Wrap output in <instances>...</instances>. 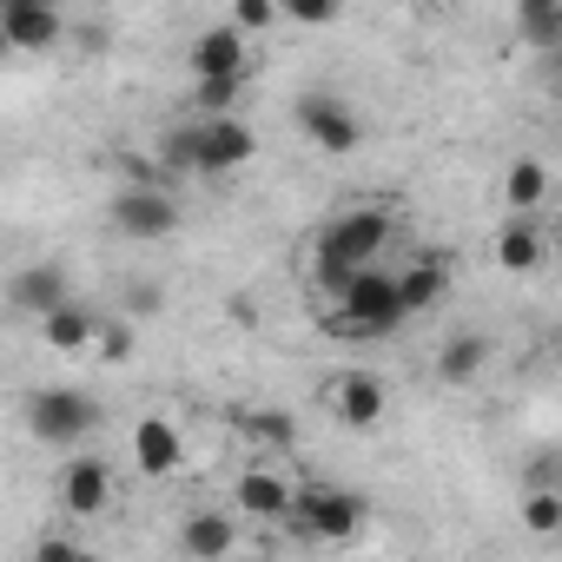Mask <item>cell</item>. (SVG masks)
<instances>
[{"mask_svg":"<svg viewBox=\"0 0 562 562\" xmlns=\"http://www.w3.org/2000/svg\"><path fill=\"white\" fill-rule=\"evenodd\" d=\"M391 232H397V218H391L384 205H351V212H338V218L318 232V245H312V271H318L325 299L345 285L358 265H378V251L391 245Z\"/></svg>","mask_w":562,"mask_h":562,"instance_id":"obj_1","label":"cell"},{"mask_svg":"<svg viewBox=\"0 0 562 562\" xmlns=\"http://www.w3.org/2000/svg\"><path fill=\"white\" fill-rule=\"evenodd\" d=\"M338 338H384L404 325V305H397V285H391V271L378 265H358L345 285L331 292V318H325Z\"/></svg>","mask_w":562,"mask_h":562,"instance_id":"obj_2","label":"cell"},{"mask_svg":"<svg viewBox=\"0 0 562 562\" xmlns=\"http://www.w3.org/2000/svg\"><path fill=\"white\" fill-rule=\"evenodd\" d=\"M106 225H113L120 238H133V245H159V238L179 232V199H172V186L133 179V186H120V192L106 199Z\"/></svg>","mask_w":562,"mask_h":562,"instance_id":"obj_3","label":"cell"},{"mask_svg":"<svg viewBox=\"0 0 562 562\" xmlns=\"http://www.w3.org/2000/svg\"><path fill=\"white\" fill-rule=\"evenodd\" d=\"M27 430H34L41 443H54V450H74V443H87V437L100 430V404H93L87 391L47 384V391L27 397Z\"/></svg>","mask_w":562,"mask_h":562,"instance_id":"obj_4","label":"cell"},{"mask_svg":"<svg viewBox=\"0 0 562 562\" xmlns=\"http://www.w3.org/2000/svg\"><path fill=\"white\" fill-rule=\"evenodd\" d=\"M364 496L358 490H331V483H305V490H292V522L305 529V536H318V542H351L358 529H364Z\"/></svg>","mask_w":562,"mask_h":562,"instance_id":"obj_5","label":"cell"},{"mask_svg":"<svg viewBox=\"0 0 562 562\" xmlns=\"http://www.w3.org/2000/svg\"><path fill=\"white\" fill-rule=\"evenodd\" d=\"M292 120H299V133H305L318 153H331V159H345V153L364 146V120H358V106L338 100V93H325V87H312V93L299 100Z\"/></svg>","mask_w":562,"mask_h":562,"instance_id":"obj_6","label":"cell"},{"mask_svg":"<svg viewBox=\"0 0 562 562\" xmlns=\"http://www.w3.org/2000/svg\"><path fill=\"white\" fill-rule=\"evenodd\" d=\"M192 153H199V179H218V172L251 166L258 133L238 113H205V120H192Z\"/></svg>","mask_w":562,"mask_h":562,"instance_id":"obj_7","label":"cell"},{"mask_svg":"<svg viewBox=\"0 0 562 562\" xmlns=\"http://www.w3.org/2000/svg\"><path fill=\"white\" fill-rule=\"evenodd\" d=\"M0 34H8V54L60 47V0H0Z\"/></svg>","mask_w":562,"mask_h":562,"instance_id":"obj_8","label":"cell"},{"mask_svg":"<svg viewBox=\"0 0 562 562\" xmlns=\"http://www.w3.org/2000/svg\"><path fill=\"white\" fill-rule=\"evenodd\" d=\"M60 299H74V285H67V271H60L54 258L21 265V271L8 278V305H14V312H27V318H47Z\"/></svg>","mask_w":562,"mask_h":562,"instance_id":"obj_9","label":"cell"},{"mask_svg":"<svg viewBox=\"0 0 562 562\" xmlns=\"http://www.w3.org/2000/svg\"><path fill=\"white\" fill-rule=\"evenodd\" d=\"M245 41H251V34H238L232 21L205 27V34L192 41V54H186L192 80H212V74H251V54H245Z\"/></svg>","mask_w":562,"mask_h":562,"instance_id":"obj_10","label":"cell"},{"mask_svg":"<svg viewBox=\"0 0 562 562\" xmlns=\"http://www.w3.org/2000/svg\"><path fill=\"white\" fill-rule=\"evenodd\" d=\"M391 285H397L404 318H424V312H437V305L450 299V265H443V258H417V265L391 271Z\"/></svg>","mask_w":562,"mask_h":562,"instance_id":"obj_11","label":"cell"},{"mask_svg":"<svg viewBox=\"0 0 562 562\" xmlns=\"http://www.w3.org/2000/svg\"><path fill=\"white\" fill-rule=\"evenodd\" d=\"M113 503V470L100 463V457H74L67 470H60V509H74V516H100Z\"/></svg>","mask_w":562,"mask_h":562,"instance_id":"obj_12","label":"cell"},{"mask_svg":"<svg viewBox=\"0 0 562 562\" xmlns=\"http://www.w3.org/2000/svg\"><path fill=\"white\" fill-rule=\"evenodd\" d=\"M384 404H391V397H384V384H378L371 371H351V378L331 384V417H338L345 430H371V424L384 417Z\"/></svg>","mask_w":562,"mask_h":562,"instance_id":"obj_13","label":"cell"},{"mask_svg":"<svg viewBox=\"0 0 562 562\" xmlns=\"http://www.w3.org/2000/svg\"><path fill=\"white\" fill-rule=\"evenodd\" d=\"M133 457H139L146 476H172V470L186 463L179 424H172V417H139V424H133Z\"/></svg>","mask_w":562,"mask_h":562,"instance_id":"obj_14","label":"cell"},{"mask_svg":"<svg viewBox=\"0 0 562 562\" xmlns=\"http://www.w3.org/2000/svg\"><path fill=\"white\" fill-rule=\"evenodd\" d=\"M232 503H238L245 516H258V522H278V516L292 509V483L278 476V470H238Z\"/></svg>","mask_w":562,"mask_h":562,"instance_id":"obj_15","label":"cell"},{"mask_svg":"<svg viewBox=\"0 0 562 562\" xmlns=\"http://www.w3.org/2000/svg\"><path fill=\"white\" fill-rule=\"evenodd\" d=\"M93 331H100V312L87 299H60L47 318H41V338L54 351H93Z\"/></svg>","mask_w":562,"mask_h":562,"instance_id":"obj_16","label":"cell"},{"mask_svg":"<svg viewBox=\"0 0 562 562\" xmlns=\"http://www.w3.org/2000/svg\"><path fill=\"white\" fill-rule=\"evenodd\" d=\"M179 549H186L192 562L232 555V549H238V522H232V516H212V509H199V516H186V522H179Z\"/></svg>","mask_w":562,"mask_h":562,"instance_id":"obj_17","label":"cell"},{"mask_svg":"<svg viewBox=\"0 0 562 562\" xmlns=\"http://www.w3.org/2000/svg\"><path fill=\"white\" fill-rule=\"evenodd\" d=\"M542 251H549V245H542V225H536V218H522V212L503 218V232H496V265H503V271H536Z\"/></svg>","mask_w":562,"mask_h":562,"instance_id":"obj_18","label":"cell"},{"mask_svg":"<svg viewBox=\"0 0 562 562\" xmlns=\"http://www.w3.org/2000/svg\"><path fill=\"white\" fill-rule=\"evenodd\" d=\"M232 424L251 443H265V450H292L299 443V417L292 411H271V404H245V411H232Z\"/></svg>","mask_w":562,"mask_h":562,"instance_id":"obj_19","label":"cell"},{"mask_svg":"<svg viewBox=\"0 0 562 562\" xmlns=\"http://www.w3.org/2000/svg\"><path fill=\"white\" fill-rule=\"evenodd\" d=\"M483 364H490V338H483V331H457V338H443V351H437V378H443V384H476Z\"/></svg>","mask_w":562,"mask_h":562,"instance_id":"obj_20","label":"cell"},{"mask_svg":"<svg viewBox=\"0 0 562 562\" xmlns=\"http://www.w3.org/2000/svg\"><path fill=\"white\" fill-rule=\"evenodd\" d=\"M503 199H509V212H536L549 199V166L542 159H516L509 179H503Z\"/></svg>","mask_w":562,"mask_h":562,"instance_id":"obj_21","label":"cell"},{"mask_svg":"<svg viewBox=\"0 0 562 562\" xmlns=\"http://www.w3.org/2000/svg\"><path fill=\"white\" fill-rule=\"evenodd\" d=\"M516 34L529 47H555V34H562V0H516Z\"/></svg>","mask_w":562,"mask_h":562,"instance_id":"obj_22","label":"cell"},{"mask_svg":"<svg viewBox=\"0 0 562 562\" xmlns=\"http://www.w3.org/2000/svg\"><path fill=\"white\" fill-rule=\"evenodd\" d=\"M245 80L251 74H212V80H192V106L199 113H232L245 100Z\"/></svg>","mask_w":562,"mask_h":562,"instance_id":"obj_23","label":"cell"},{"mask_svg":"<svg viewBox=\"0 0 562 562\" xmlns=\"http://www.w3.org/2000/svg\"><path fill=\"white\" fill-rule=\"evenodd\" d=\"M522 522H529L536 536H555V529H562V490H555V483H536V490L522 496Z\"/></svg>","mask_w":562,"mask_h":562,"instance_id":"obj_24","label":"cell"},{"mask_svg":"<svg viewBox=\"0 0 562 562\" xmlns=\"http://www.w3.org/2000/svg\"><path fill=\"white\" fill-rule=\"evenodd\" d=\"M278 14L299 27H331V21H345V0H278Z\"/></svg>","mask_w":562,"mask_h":562,"instance_id":"obj_25","label":"cell"},{"mask_svg":"<svg viewBox=\"0 0 562 562\" xmlns=\"http://www.w3.org/2000/svg\"><path fill=\"white\" fill-rule=\"evenodd\" d=\"M93 351H100L106 364H126V358H133V325H126V318H100Z\"/></svg>","mask_w":562,"mask_h":562,"instance_id":"obj_26","label":"cell"},{"mask_svg":"<svg viewBox=\"0 0 562 562\" xmlns=\"http://www.w3.org/2000/svg\"><path fill=\"white\" fill-rule=\"evenodd\" d=\"M278 21V0H232V27L238 34H265Z\"/></svg>","mask_w":562,"mask_h":562,"instance_id":"obj_27","label":"cell"},{"mask_svg":"<svg viewBox=\"0 0 562 562\" xmlns=\"http://www.w3.org/2000/svg\"><path fill=\"white\" fill-rule=\"evenodd\" d=\"M126 312L133 318H153L159 312V285H126Z\"/></svg>","mask_w":562,"mask_h":562,"instance_id":"obj_28","label":"cell"},{"mask_svg":"<svg viewBox=\"0 0 562 562\" xmlns=\"http://www.w3.org/2000/svg\"><path fill=\"white\" fill-rule=\"evenodd\" d=\"M34 555H47V562H60V555H80L67 536H47V542H34Z\"/></svg>","mask_w":562,"mask_h":562,"instance_id":"obj_29","label":"cell"},{"mask_svg":"<svg viewBox=\"0 0 562 562\" xmlns=\"http://www.w3.org/2000/svg\"><path fill=\"white\" fill-rule=\"evenodd\" d=\"M0 60H8V34H0Z\"/></svg>","mask_w":562,"mask_h":562,"instance_id":"obj_30","label":"cell"}]
</instances>
